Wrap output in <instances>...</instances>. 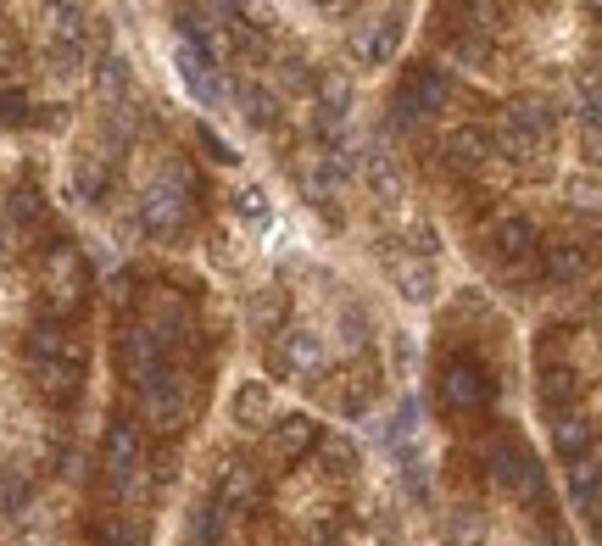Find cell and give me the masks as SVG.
<instances>
[{"instance_id": "1", "label": "cell", "mask_w": 602, "mask_h": 546, "mask_svg": "<svg viewBox=\"0 0 602 546\" xmlns=\"http://www.w3.org/2000/svg\"><path fill=\"white\" fill-rule=\"evenodd\" d=\"M191 218H196V173L184 168V162H173V168H162V179L146 190V202H140V229L157 234V240H173Z\"/></svg>"}, {"instance_id": "2", "label": "cell", "mask_w": 602, "mask_h": 546, "mask_svg": "<svg viewBox=\"0 0 602 546\" xmlns=\"http://www.w3.org/2000/svg\"><path fill=\"white\" fill-rule=\"evenodd\" d=\"M452 73L441 68V62H413L407 68V78L396 84V95H391V129H419L425 118H435V112H446V101H452Z\"/></svg>"}, {"instance_id": "3", "label": "cell", "mask_w": 602, "mask_h": 546, "mask_svg": "<svg viewBox=\"0 0 602 546\" xmlns=\"http://www.w3.org/2000/svg\"><path fill=\"white\" fill-rule=\"evenodd\" d=\"M140 418L157 429V435H179L184 424L196 418V379L184 368H157L146 385H140Z\"/></svg>"}, {"instance_id": "4", "label": "cell", "mask_w": 602, "mask_h": 546, "mask_svg": "<svg viewBox=\"0 0 602 546\" xmlns=\"http://www.w3.org/2000/svg\"><path fill=\"white\" fill-rule=\"evenodd\" d=\"M480 458H486L491 480H496L502 490H514L519 502H541V496H546V474H541V463H536V452H530L525 440L491 435V440L480 446Z\"/></svg>"}, {"instance_id": "5", "label": "cell", "mask_w": 602, "mask_h": 546, "mask_svg": "<svg viewBox=\"0 0 602 546\" xmlns=\"http://www.w3.org/2000/svg\"><path fill=\"white\" fill-rule=\"evenodd\" d=\"M435 396H441L446 413L469 418V413H486L496 402V379H491V368L480 357H446L441 379H435Z\"/></svg>"}, {"instance_id": "6", "label": "cell", "mask_w": 602, "mask_h": 546, "mask_svg": "<svg viewBox=\"0 0 602 546\" xmlns=\"http://www.w3.org/2000/svg\"><path fill=\"white\" fill-rule=\"evenodd\" d=\"M552 129H558V118H552V107L541 101V95H519V101L507 107V118H502V151L514 162H530L552 139Z\"/></svg>"}, {"instance_id": "7", "label": "cell", "mask_w": 602, "mask_h": 546, "mask_svg": "<svg viewBox=\"0 0 602 546\" xmlns=\"http://www.w3.org/2000/svg\"><path fill=\"white\" fill-rule=\"evenodd\" d=\"M101 469L112 480V490H140L146 485V440L128 418H112L107 424V440H101Z\"/></svg>"}, {"instance_id": "8", "label": "cell", "mask_w": 602, "mask_h": 546, "mask_svg": "<svg viewBox=\"0 0 602 546\" xmlns=\"http://www.w3.org/2000/svg\"><path fill=\"white\" fill-rule=\"evenodd\" d=\"M323 363H330L323 357V340L307 324H285L268 345V368L285 374V379H312V374H323Z\"/></svg>"}, {"instance_id": "9", "label": "cell", "mask_w": 602, "mask_h": 546, "mask_svg": "<svg viewBox=\"0 0 602 546\" xmlns=\"http://www.w3.org/2000/svg\"><path fill=\"white\" fill-rule=\"evenodd\" d=\"M112 363H118V374L140 390L157 368H168V352H162V340L146 329V324H123L118 329V340H112Z\"/></svg>"}, {"instance_id": "10", "label": "cell", "mask_w": 602, "mask_h": 546, "mask_svg": "<svg viewBox=\"0 0 602 546\" xmlns=\"http://www.w3.org/2000/svg\"><path fill=\"white\" fill-rule=\"evenodd\" d=\"M486 245H491L496 263H525V257L541 252V234H536V223H530L525 213H502V218H491Z\"/></svg>"}, {"instance_id": "11", "label": "cell", "mask_w": 602, "mask_h": 546, "mask_svg": "<svg viewBox=\"0 0 602 546\" xmlns=\"http://www.w3.org/2000/svg\"><path fill=\"white\" fill-rule=\"evenodd\" d=\"M318 440H323V424L307 413H285V418L268 424V452L280 463H302L307 452H318Z\"/></svg>"}, {"instance_id": "12", "label": "cell", "mask_w": 602, "mask_h": 546, "mask_svg": "<svg viewBox=\"0 0 602 546\" xmlns=\"http://www.w3.org/2000/svg\"><path fill=\"white\" fill-rule=\"evenodd\" d=\"M262 469H251V463H229L223 469V480H218V508L223 513H257L262 508Z\"/></svg>"}, {"instance_id": "13", "label": "cell", "mask_w": 602, "mask_h": 546, "mask_svg": "<svg viewBox=\"0 0 602 546\" xmlns=\"http://www.w3.org/2000/svg\"><path fill=\"white\" fill-rule=\"evenodd\" d=\"M385 274H391V284L407 295V302H430V295H435V257L391 252V257H385Z\"/></svg>"}, {"instance_id": "14", "label": "cell", "mask_w": 602, "mask_h": 546, "mask_svg": "<svg viewBox=\"0 0 602 546\" xmlns=\"http://www.w3.org/2000/svg\"><path fill=\"white\" fill-rule=\"evenodd\" d=\"M84 284H89V274H84V257L73 252V245H51V302L57 307H78L84 302Z\"/></svg>"}, {"instance_id": "15", "label": "cell", "mask_w": 602, "mask_h": 546, "mask_svg": "<svg viewBox=\"0 0 602 546\" xmlns=\"http://www.w3.org/2000/svg\"><path fill=\"white\" fill-rule=\"evenodd\" d=\"M536 396H541V408H546L552 418H564V413H575V402H580V374H575L569 363H541Z\"/></svg>"}, {"instance_id": "16", "label": "cell", "mask_w": 602, "mask_h": 546, "mask_svg": "<svg viewBox=\"0 0 602 546\" xmlns=\"http://www.w3.org/2000/svg\"><path fill=\"white\" fill-rule=\"evenodd\" d=\"M396 34H402V23H396V17H374V23H363V28L352 34V57H357V68H385V62H391V51H396Z\"/></svg>"}, {"instance_id": "17", "label": "cell", "mask_w": 602, "mask_h": 546, "mask_svg": "<svg viewBox=\"0 0 602 546\" xmlns=\"http://www.w3.org/2000/svg\"><path fill=\"white\" fill-rule=\"evenodd\" d=\"M541 268H546V279H558V284H575V279H586L591 274V252L580 240H541Z\"/></svg>"}, {"instance_id": "18", "label": "cell", "mask_w": 602, "mask_h": 546, "mask_svg": "<svg viewBox=\"0 0 602 546\" xmlns=\"http://www.w3.org/2000/svg\"><path fill=\"white\" fill-rule=\"evenodd\" d=\"M346 173H352V162H346L341 151H330V157H307V162L296 168V179H302V190H307V202H330V195L346 184Z\"/></svg>"}, {"instance_id": "19", "label": "cell", "mask_w": 602, "mask_h": 546, "mask_svg": "<svg viewBox=\"0 0 602 546\" xmlns=\"http://www.w3.org/2000/svg\"><path fill=\"white\" fill-rule=\"evenodd\" d=\"M23 352H28V363H34V368H39V363H62V357H78L73 345H67V329H62L51 313L28 324V335H23Z\"/></svg>"}, {"instance_id": "20", "label": "cell", "mask_w": 602, "mask_h": 546, "mask_svg": "<svg viewBox=\"0 0 602 546\" xmlns=\"http://www.w3.org/2000/svg\"><path fill=\"white\" fill-rule=\"evenodd\" d=\"M34 385H39V396H45V402L67 408V402H78L84 368H78V357H62V363H39V368H34Z\"/></svg>"}, {"instance_id": "21", "label": "cell", "mask_w": 602, "mask_h": 546, "mask_svg": "<svg viewBox=\"0 0 602 546\" xmlns=\"http://www.w3.org/2000/svg\"><path fill=\"white\" fill-rule=\"evenodd\" d=\"M446 162H452L457 173H480V168L491 162V134L475 129V123L452 129V134H446Z\"/></svg>"}, {"instance_id": "22", "label": "cell", "mask_w": 602, "mask_h": 546, "mask_svg": "<svg viewBox=\"0 0 602 546\" xmlns=\"http://www.w3.org/2000/svg\"><path fill=\"white\" fill-rule=\"evenodd\" d=\"M591 446H597V424L586 413H564L558 424H552V452H558L564 463L591 458Z\"/></svg>"}, {"instance_id": "23", "label": "cell", "mask_w": 602, "mask_h": 546, "mask_svg": "<svg viewBox=\"0 0 602 546\" xmlns=\"http://www.w3.org/2000/svg\"><path fill=\"white\" fill-rule=\"evenodd\" d=\"M107 195V162L101 157H73L67 168V202L73 207H96Z\"/></svg>"}, {"instance_id": "24", "label": "cell", "mask_w": 602, "mask_h": 546, "mask_svg": "<svg viewBox=\"0 0 602 546\" xmlns=\"http://www.w3.org/2000/svg\"><path fill=\"white\" fill-rule=\"evenodd\" d=\"M89 541L96 546H146V519L140 513H96L89 519Z\"/></svg>"}, {"instance_id": "25", "label": "cell", "mask_w": 602, "mask_h": 546, "mask_svg": "<svg viewBox=\"0 0 602 546\" xmlns=\"http://www.w3.org/2000/svg\"><path fill=\"white\" fill-rule=\"evenodd\" d=\"M569 502H575L580 513H597V508H602V458H597V452L580 458V463H569Z\"/></svg>"}, {"instance_id": "26", "label": "cell", "mask_w": 602, "mask_h": 546, "mask_svg": "<svg viewBox=\"0 0 602 546\" xmlns=\"http://www.w3.org/2000/svg\"><path fill=\"white\" fill-rule=\"evenodd\" d=\"M363 179H368V190H374L385 207H391V202H402V190H407V179H402V168H396V157H391V151H368Z\"/></svg>"}, {"instance_id": "27", "label": "cell", "mask_w": 602, "mask_h": 546, "mask_svg": "<svg viewBox=\"0 0 602 546\" xmlns=\"http://www.w3.org/2000/svg\"><path fill=\"white\" fill-rule=\"evenodd\" d=\"M241 118L251 129H280V95H273L268 84H241Z\"/></svg>"}, {"instance_id": "28", "label": "cell", "mask_w": 602, "mask_h": 546, "mask_svg": "<svg viewBox=\"0 0 602 546\" xmlns=\"http://www.w3.org/2000/svg\"><path fill=\"white\" fill-rule=\"evenodd\" d=\"M330 402L341 408V418H363L368 408H374V374H352V379H341L335 390H330Z\"/></svg>"}, {"instance_id": "29", "label": "cell", "mask_w": 602, "mask_h": 546, "mask_svg": "<svg viewBox=\"0 0 602 546\" xmlns=\"http://www.w3.org/2000/svg\"><path fill=\"white\" fill-rule=\"evenodd\" d=\"M441 535H446V546H480V541H486V519H480V508L457 502V508L441 519Z\"/></svg>"}, {"instance_id": "30", "label": "cell", "mask_w": 602, "mask_h": 546, "mask_svg": "<svg viewBox=\"0 0 602 546\" xmlns=\"http://www.w3.org/2000/svg\"><path fill=\"white\" fill-rule=\"evenodd\" d=\"M268 418H273V396H268V385H262V379L241 385V390H235V424H246V429H262Z\"/></svg>"}, {"instance_id": "31", "label": "cell", "mask_w": 602, "mask_h": 546, "mask_svg": "<svg viewBox=\"0 0 602 546\" xmlns=\"http://www.w3.org/2000/svg\"><path fill=\"white\" fill-rule=\"evenodd\" d=\"M28 469L23 463H7V469H0V513H7V519H23V508H28Z\"/></svg>"}, {"instance_id": "32", "label": "cell", "mask_w": 602, "mask_h": 546, "mask_svg": "<svg viewBox=\"0 0 602 546\" xmlns=\"http://www.w3.org/2000/svg\"><path fill=\"white\" fill-rule=\"evenodd\" d=\"M223 524H229V513H223L218 502H201L196 519H191V541H196V546H218V541H223Z\"/></svg>"}, {"instance_id": "33", "label": "cell", "mask_w": 602, "mask_h": 546, "mask_svg": "<svg viewBox=\"0 0 602 546\" xmlns=\"http://www.w3.org/2000/svg\"><path fill=\"white\" fill-rule=\"evenodd\" d=\"M564 195H569L575 213H602V179H597V173H575V179L564 184Z\"/></svg>"}, {"instance_id": "34", "label": "cell", "mask_w": 602, "mask_h": 546, "mask_svg": "<svg viewBox=\"0 0 602 546\" xmlns=\"http://www.w3.org/2000/svg\"><path fill=\"white\" fill-rule=\"evenodd\" d=\"M318 95H323V107L318 112H330V118H346V107H352V84L330 68V73H323L318 78Z\"/></svg>"}, {"instance_id": "35", "label": "cell", "mask_w": 602, "mask_h": 546, "mask_svg": "<svg viewBox=\"0 0 602 546\" xmlns=\"http://www.w3.org/2000/svg\"><path fill=\"white\" fill-rule=\"evenodd\" d=\"M413 435H419V408L402 402V408H396V424L385 429V446H391L396 458H407V440H413Z\"/></svg>"}, {"instance_id": "36", "label": "cell", "mask_w": 602, "mask_h": 546, "mask_svg": "<svg viewBox=\"0 0 602 546\" xmlns=\"http://www.w3.org/2000/svg\"><path fill=\"white\" fill-rule=\"evenodd\" d=\"M12 223H17V229L45 223V202H39V190H34V184H23V190L12 195Z\"/></svg>"}, {"instance_id": "37", "label": "cell", "mask_w": 602, "mask_h": 546, "mask_svg": "<svg viewBox=\"0 0 602 546\" xmlns=\"http://www.w3.org/2000/svg\"><path fill=\"white\" fill-rule=\"evenodd\" d=\"M96 84H101V95H107V101H118V95L128 89V62H123V57H101Z\"/></svg>"}, {"instance_id": "38", "label": "cell", "mask_w": 602, "mask_h": 546, "mask_svg": "<svg viewBox=\"0 0 602 546\" xmlns=\"http://www.w3.org/2000/svg\"><path fill=\"white\" fill-rule=\"evenodd\" d=\"M323 446V440H318ZM357 469V452H352V446L346 440H330V446H323V474H352Z\"/></svg>"}, {"instance_id": "39", "label": "cell", "mask_w": 602, "mask_h": 546, "mask_svg": "<svg viewBox=\"0 0 602 546\" xmlns=\"http://www.w3.org/2000/svg\"><path fill=\"white\" fill-rule=\"evenodd\" d=\"M28 112H34L28 89H0V123H23Z\"/></svg>"}, {"instance_id": "40", "label": "cell", "mask_w": 602, "mask_h": 546, "mask_svg": "<svg viewBox=\"0 0 602 546\" xmlns=\"http://www.w3.org/2000/svg\"><path fill=\"white\" fill-rule=\"evenodd\" d=\"M402 485H407V496H413V502H430V480H425V463L402 458Z\"/></svg>"}, {"instance_id": "41", "label": "cell", "mask_w": 602, "mask_h": 546, "mask_svg": "<svg viewBox=\"0 0 602 546\" xmlns=\"http://www.w3.org/2000/svg\"><path fill=\"white\" fill-rule=\"evenodd\" d=\"M196 139H201V151H207L212 162H223V168H229V162H241V157H235V145H229V139H218V134H212L207 123L196 129Z\"/></svg>"}, {"instance_id": "42", "label": "cell", "mask_w": 602, "mask_h": 546, "mask_svg": "<svg viewBox=\"0 0 602 546\" xmlns=\"http://www.w3.org/2000/svg\"><path fill=\"white\" fill-rule=\"evenodd\" d=\"M235 207H241V218L262 223V218H268V195H262V190L251 184V190H241V195H235Z\"/></svg>"}, {"instance_id": "43", "label": "cell", "mask_w": 602, "mask_h": 546, "mask_svg": "<svg viewBox=\"0 0 602 546\" xmlns=\"http://www.w3.org/2000/svg\"><path fill=\"white\" fill-rule=\"evenodd\" d=\"M280 78H285V84H296V89H312V84H318V78L307 73V62H302L296 51H291V57H280Z\"/></svg>"}, {"instance_id": "44", "label": "cell", "mask_w": 602, "mask_h": 546, "mask_svg": "<svg viewBox=\"0 0 602 546\" xmlns=\"http://www.w3.org/2000/svg\"><path fill=\"white\" fill-rule=\"evenodd\" d=\"M580 145H586V157L602 168V118H586V123H580Z\"/></svg>"}, {"instance_id": "45", "label": "cell", "mask_w": 602, "mask_h": 546, "mask_svg": "<svg viewBox=\"0 0 602 546\" xmlns=\"http://www.w3.org/2000/svg\"><path fill=\"white\" fill-rule=\"evenodd\" d=\"M307 546H341V524H312Z\"/></svg>"}, {"instance_id": "46", "label": "cell", "mask_w": 602, "mask_h": 546, "mask_svg": "<svg viewBox=\"0 0 602 546\" xmlns=\"http://www.w3.org/2000/svg\"><path fill=\"white\" fill-rule=\"evenodd\" d=\"M273 318H280V290H273V295H262V307H257V324L268 329Z\"/></svg>"}, {"instance_id": "47", "label": "cell", "mask_w": 602, "mask_h": 546, "mask_svg": "<svg viewBox=\"0 0 602 546\" xmlns=\"http://www.w3.org/2000/svg\"><path fill=\"white\" fill-rule=\"evenodd\" d=\"M591 535H597V546H602V508L591 513Z\"/></svg>"}]
</instances>
